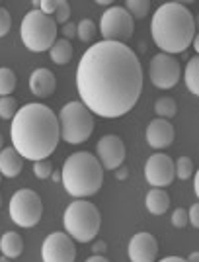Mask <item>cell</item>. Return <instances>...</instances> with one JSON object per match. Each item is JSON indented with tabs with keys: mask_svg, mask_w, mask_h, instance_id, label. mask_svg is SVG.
I'll return each mask as SVG.
<instances>
[{
	"mask_svg": "<svg viewBox=\"0 0 199 262\" xmlns=\"http://www.w3.org/2000/svg\"><path fill=\"white\" fill-rule=\"evenodd\" d=\"M143 65L129 45L100 41L84 51L77 69L80 102L100 118L129 114L143 92Z\"/></svg>",
	"mask_w": 199,
	"mask_h": 262,
	"instance_id": "obj_1",
	"label": "cell"
},
{
	"mask_svg": "<svg viewBox=\"0 0 199 262\" xmlns=\"http://www.w3.org/2000/svg\"><path fill=\"white\" fill-rule=\"evenodd\" d=\"M12 147L22 159L43 161L55 153L61 129L55 112L39 102L26 104L16 112L10 125Z\"/></svg>",
	"mask_w": 199,
	"mask_h": 262,
	"instance_id": "obj_2",
	"label": "cell"
},
{
	"mask_svg": "<svg viewBox=\"0 0 199 262\" xmlns=\"http://www.w3.org/2000/svg\"><path fill=\"white\" fill-rule=\"evenodd\" d=\"M151 35L162 53H186L195 37V18L182 2H166L153 14Z\"/></svg>",
	"mask_w": 199,
	"mask_h": 262,
	"instance_id": "obj_3",
	"label": "cell"
},
{
	"mask_svg": "<svg viewBox=\"0 0 199 262\" xmlns=\"http://www.w3.org/2000/svg\"><path fill=\"white\" fill-rule=\"evenodd\" d=\"M61 182L72 198L84 200L100 192L104 184V168L92 153L78 151L70 155L63 164Z\"/></svg>",
	"mask_w": 199,
	"mask_h": 262,
	"instance_id": "obj_4",
	"label": "cell"
},
{
	"mask_svg": "<svg viewBox=\"0 0 199 262\" xmlns=\"http://www.w3.org/2000/svg\"><path fill=\"white\" fill-rule=\"evenodd\" d=\"M65 231L72 241L90 243L96 239L102 225L100 209L88 200H74L65 211Z\"/></svg>",
	"mask_w": 199,
	"mask_h": 262,
	"instance_id": "obj_5",
	"label": "cell"
},
{
	"mask_svg": "<svg viewBox=\"0 0 199 262\" xmlns=\"http://www.w3.org/2000/svg\"><path fill=\"white\" fill-rule=\"evenodd\" d=\"M94 127H96L94 114L80 100L66 102L59 112L61 139L68 145H80V143L88 141L90 135L94 133Z\"/></svg>",
	"mask_w": 199,
	"mask_h": 262,
	"instance_id": "obj_6",
	"label": "cell"
},
{
	"mask_svg": "<svg viewBox=\"0 0 199 262\" xmlns=\"http://www.w3.org/2000/svg\"><path fill=\"white\" fill-rule=\"evenodd\" d=\"M20 35L30 51L43 53L49 51L57 41V24L51 16H45L39 10H30L22 18Z\"/></svg>",
	"mask_w": 199,
	"mask_h": 262,
	"instance_id": "obj_7",
	"label": "cell"
},
{
	"mask_svg": "<svg viewBox=\"0 0 199 262\" xmlns=\"http://www.w3.org/2000/svg\"><path fill=\"white\" fill-rule=\"evenodd\" d=\"M8 213H10V219L18 227L30 229V227H35L41 221L43 202H41V198L35 190L22 188L12 196Z\"/></svg>",
	"mask_w": 199,
	"mask_h": 262,
	"instance_id": "obj_8",
	"label": "cell"
},
{
	"mask_svg": "<svg viewBox=\"0 0 199 262\" xmlns=\"http://www.w3.org/2000/svg\"><path fill=\"white\" fill-rule=\"evenodd\" d=\"M133 32H135V20L123 6H110L102 14L100 33L104 41L125 43L133 37Z\"/></svg>",
	"mask_w": 199,
	"mask_h": 262,
	"instance_id": "obj_9",
	"label": "cell"
},
{
	"mask_svg": "<svg viewBox=\"0 0 199 262\" xmlns=\"http://www.w3.org/2000/svg\"><path fill=\"white\" fill-rule=\"evenodd\" d=\"M151 82L160 90L174 88L180 82L182 65L174 55L158 53L151 59Z\"/></svg>",
	"mask_w": 199,
	"mask_h": 262,
	"instance_id": "obj_10",
	"label": "cell"
},
{
	"mask_svg": "<svg viewBox=\"0 0 199 262\" xmlns=\"http://www.w3.org/2000/svg\"><path fill=\"white\" fill-rule=\"evenodd\" d=\"M41 258L43 262H74L77 260L74 241L63 231L51 233L41 245Z\"/></svg>",
	"mask_w": 199,
	"mask_h": 262,
	"instance_id": "obj_11",
	"label": "cell"
},
{
	"mask_svg": "<svg viewBox=\"0 0 199 262\" xmlns=\"http://www.w3.org/2000/svg\"><path fill=\"white\" fill-rule=\"evenodd\" d=\"M144 178L153 188H166L174 182V161L166 153H155L144 164Z\"/></svg>",
	"mask_w": 199,
	"mask_h": 262,
	"instance_id": "obj_12",
	"label": "cell"
},
{
	"mask_svg": "<svg viewBox=\"0 0 199 262\" xmlns=\"http://www.w3.org/2000/svg\"><path fill=\"white\" fill-rule=\"evenodd\" d=\"M94 157L100 161L102 168L115 170L125 163V157H127L125 143L117 135H104L96 145V155Z\"/></svg>",
	"mask_w": 199,
	"mask_h": 262,
	"instance_id": "obj_13",
	"label": "cell"
},
{
	"mask_svg": "<svg viewBox=\"0 0 199 262\" xmlns=\"http://www.w3.org/2000/svg\"><path fill=\"white\" fill-rule=\"evenodd\" d=\"M129 260L131 262H156L158 241L151 233H137L129 241Z\"/></svg>",
	"mask_w": 199,
	"mask_h": 262,
	"instance_id": "obj_14",
	"label": "cell"
},
{
	"mask_svg": "<svg viewBox=\"0 0 199 262\" xmlns=\"http://www.w3.org/2000/svg\"><path fill=\"white\" fill-rule=\"evenodd\" d=\"M174 137H176V131H174V125L168 120H162V118H156L148 123L146 127V143L153 147V149H166L174 143Z\"/></svg>",
	"mask_w": 199,
	"mask_h": 262,
	"instance_id": "obj_15",
	"label": "cell"
},
{
	"mask_svg": "<svg viewBox=\"0 0 199 262\" xmlns=\"http://www.w3.org/2000/svg\"><path fill=\"white\" fill-rule=\"evenodd\" d=\"M57 78L49 69H35L30 77V90L37 98H49L55 94Z\"/></svg>",
	"mask_w": 199,
	"mask_h": 262,
	"instance_id": "obj_16",
	"label": "cell"
},
{
	"mask_svg": "<svg viewBox=\"0 0 199 262\" xmlns=\"http://www.w3.org/2000/svg\"><path fill=\"white\" fill-rule=\"evenodd\" d=\"M22 168L23 159L14 147H4L0 151V174L6 178H16V176H20Z\"/></svg>",
	"mask_w": 199,
	"mask_h": 262,
	"instance_id": "obj_17",
	"label": "cell"
},
{
	"mask_svg": "<svg viewBox=\"0 0 199 262\" xmlns=\"http://www.w3.org/2000/svg\"><path fill=\"white\" fill-rule=\"evenodd\" d=\"M144 206L153 215H162L170 208V196L164 188H153L144 198Z\"/></svg>",
	"mask_w": 199,
	"mask_h": 262,
	"instance_id": "obj_18",
	"label": "cell"
},
{
	"mask_svg": "<svg viewBox=\"0 0 199 262\" xmlns=\"http://www.w3.org/2000/svg\"><path fill=\"white\" fill-rule=\"evenodd\" d=\"M0 251H2V256H8V258H18L23 252V239L20 233L16 231H8L2 235L0 239Z\"/></svg>",
	"mask_w": 199,
	"mask_h": 262,
	"instance_id": "obj_19",
	"label": "cell"
},
{
	"mask_svg": "<svg viewBox=\"0 0 199 262\" xmlns=\"http://www.w3.org/2000/svg\"><path fill=\"white\" fill-rule=\"evenodd\" d=\"M72 53H74V49H72V43L65 39V37H61V39H57L53 47L49 49V55H51V61L55 63V65H66V63H70V59H72Z\"/></svg>",
	"mask_w": 199,
	"mask_h": 262,
	"instance_id": "obj_20",
	"label": "cell"
},
{
	"mask_svg": "<svg viewBox=\"0 0 199 262\" xmlns=\"http://www.w3.org/2000/svg\"><path fill=\"white\" fill-rule=\"evenodd\" d=\"M184 80L191 94H199V57H191L184 71Z\"/></svg>",
	"mask_w": 199,
	"mask_h": 262,
	"instance_id": "obj_21",
	"label": "cell"
},
{
	"mask_svg": "<svg viewBox=\"0 0 199 262\" xmlns=\"http://www.w3.org/2000/svg\"><path fill=\"white\" fill-rule=\"evenodd\" d=\"M155 112L158 118H162V120H172L174 116L178 114V104L174 98H170V96H162V98H158L155 102Z\"/></svg>",
	"mask_w": 199,
	"mask_h": 262,
	"instance_id": "obj_22",
	"label": "cell"
},
{
	"mask_svg": "<svg viewBox=\"0 0 199 262\" xmlns=\"http://www.w3.org/2000/svg\"><path fill=\"white\" fill-rule=\"evenodd\" d=\"M16 84H18L16 73L8 67H0V98L12 96V92L16 90Z\"/></svg>",
	"mask_w": 199,
	"mask_h": 262,
	"instance_id": "obj_23",
	"label": "cell"
},
{
	"mask_svg": "<svg viewBox=\"0 0 199 262\" xmlns=\"http://www.w3.org/2000/svg\"><path fill=\"white\" fill-rule=\"evenodd\" d=\"M123 8L131 14L133 20H143L151 12V2L148 0H127Z\"/></svg>",
	"mask_w": 199,
	"mask_h": 262,
	"instance_id": "obj_24",
	"label": "cell"
},
{
	"mask_svg": "<svg viewBox=\"0 0 199 262\" xmlns=\"http://www.w3.org/2000/svg\"><path fill=\"white\" fill-rule=\"evenodd\" d=\"M96 24L88 20V18H84V20H80L77 24V35L80 41H84V43H90V41H94V37H96Z\"/></svg>",
	"mask_w": 199,
	"mask_h": 262,
	"instance_id": "obj_25",
	"label": "cell"
},
{
	"mask_svg": "<svg viewBox=\"0 0 199 262\" xmlns=\"http://www.w3.org/2000/svg\"><path fill=\"white\" fill-rule=\"evenodd\" d=\"M174 174L180 180H188L195 174V168H193V161L189 157H180L176 163H174Z\"/></svg>",
	"mask_w": 199,
	"mask_h": 262,
	"instance_id": "obj_26",
	"label": "cell"
},
{
	"mask_svg": "<svg viewBox=\"0 0 199 262\" xmlns=\"http://www.w3.org/2000/svg\"><path fill=\"white\" fill-rule=\"evenodd\" d=\"M18 110L20 108H18V102L14 96H2L0 98V118L2 120H12Z\"/></svg>",
	"mask_w": 199,
	"mask_h": 262,
	"instance_id": "obj_27",
	"label": "cell"
},
{
	"mask_svg": "<svg viewBox=\"0 0 199 262\" xmlns=\"http://www.w3.org/2000/svg\"><path fill=\"white\" fill-rule=\"evenodd\" d=\"M51 172H53V163H51L49 159H43V161H35V163H33V174L37 176L39 180L51 178Z\"/></svg>",
	"mask_w": 199,
	"mask_h": 262,
	"instance_id": "obj_28",
	"label": "cell"
},
{
	"mask_svg": "<svg viewBox=\"0 0 199 262\" xmlns=\"http://www.w3.org/2000/svg\"><path fill=\"white\" fill-rule=\"evenodd\" d=\"M68 18H70V4L66 0H59V8L53 14V20H55V24H63L65 26L68 22Z\"/></svg>",
	"mask_w": 199,
	"mask_h": 262,
	"instance_id": "obj_29",
	"label": "cell"
},
{
	"mask_svg": "<svg viewBox=\"0 0 199 262\" xmlns=\"http://www.w3.org/2000/svg\"><path fill=\"white\" fill-rule=\"evenodd\" d=\"M172 225L176 229H186L188 225V211L184 208H176L172 211Z\"/></svg>",
	"mask_w": 199,
	"mask_h": 262,
	"instance_id": "obj_30",
	"label": "cell"
},
{
	"mask_svg": "<svg viewBox=\"0 0 199 262\" xmlns=\"http://www.w3.org/2000/svg\"><path fill=\"white\" fill-rule=\"evenodd\" d=\"M10 28H12V14L6 8L0 6V37L8 35Z\"/></svg>",
	"mask_w": 199,
	"mask_h": 262,
	"instance_id": "obj_31",
	"label": "cell"
},
{
	"mask_svg": "<svg viewBox=\"0 0 199 262\" xmlns=\"http://www.w3.org/2000/svg\"><path fill=\"white\" fill-rule=\"evenodd\" d=\"M39 8H41V10H39L41 14L53 18V14H55L57 8H59V0H43V2H39Z\"/></svg>",
	"mask_w": 199,
	"mask_h": 262,
	"instance_id": "obj_32",
	"label": "cell"
},
{
	"mask_svg": "<svg viewBox=\"0 0 199 262\" xmlns=\"http://www.w3.org/2000/svg\"><path fill=\"white\" fill-rule=\"evenodd\" d=\"M188 223H191V227H199V204H193L191 209L188 211Z\"/></svg>",
	"mask_w": 199,
	"mask_h": 262,
	"instance_id": "obj_33",
	"label": "cell"
},
{
	"mask_svg": "<svg viewBox=\"0 0 199 262\" xmlns=\"http://www.w3.org/2000/svg\"><path fill=\"white\" fill-rule=\"evenodd\" d=\"M106 251H108V243H106V241H96V243L92 245V252H94V254L106 256Z\"/></svg>",
	"mask_w": 199,
	"mask_h": 262,
	"instance_id": "obj_34",
	"label": "cell"
},
{
	"mask_svg": "<svg viewBox=\"0 0 199 262\" xmlns=\"http://www.w3.org/2000/svg\"><path fill=\"white\" fill-rule=\"evenodd\" d=\"M63 35H65V39L74 37V35H77V26L72 22H66L65 26H63Z\"/></svg>",
	"mask_w": 199,
	"mask_h": 262,
	"instance_id": "obj_35",
	"label": "cell"
},
{
	"mask_svg": "<svg viewBox=\"0 0 199 262\" xmlns=\"http://www.w3.org/2000/svg\"><path fill=\"white\" fill-rule=\"evenodd\" d=\"M113 172H115V178H117V180H125V178H129V168H125V166L115 168Z\"/></svg>",
	"mask_w": 199,
	"mask_h": 262,
	"instance_id": "obj_36",
	"label": "cell"
},
{
	"mask_svg": "<svg viewBox=\"0 0 199 262\" xmlns=\"http://www.w3.org/2000/svg\"><path fill=\"white\" fill-rule=\"evenodd\" d=\"M86 262H110L106 256H100V254H94V256H90V258H86Z\"/></svg>",
	"mask_w": 199,
	"mask_h": 262,
	"instance_id": "obj_37",
	"label": "cell"
},
{
	"mask_svg": "<svg viewBox=\"0 0 199 262\" xmlns=\"http://www.w3.org/2000/svg\"><path fill=\"white\" fill-rule=\"evenodd\" d=\"M158 262H188L186 258H180V256H166V258H162V260Z\"/></svg>",
	"mask_w": 199,
	"mask_h": 262,
	"instance_id": "obj_38",
	"label": "cell"
},
{
	"mask_svg": "<svg viewBox=\"0 0 199 262\" xmlns=\"http://www.w3.org/2000/svg\"><path fill=\"white\" fill-rule=\"evenodd\" d=\"M51 178H53V182L59 184V182H61V170H53V172H51Z\"/></svg>",
	"mask_w": 199,
	"mask_h": 262,
	"instance_id": "obj_39",
	"label": "cell"
},
{
	"mask_svg": "<svg viewBox=\"0 0 199 262\" xmlns=\"http://www.w3.org/2000/svg\"><path fill=\"white\" fill-rule=\"evenodd\" d=\"M188 262H199V252H191L189 258H186Z\"/></svg>",
	"mask_w": 199,
	"mask_h": 262,
	"instance_id": "obj_40",
	"label": "cell"
},
{
	"mask_svg": "<svg viewBox=\"0 0 199 262\" xmlns=\"http://www.w3.org/2000/svg\"><path fill=\"white\" fill-rule=\"evenodd\" d=\"M193 184H195V194L199 196V174H193Z\"/></svg>",
	"mask_w": 199,
	"mask_h": 262,
	"instance_id": "obj_41",
	"label": "cell"
},
{
	"mask_svg": "<svg viewBox=\"0 0 199 262\" xmlns=\"http://www.w3.org/2000/svg\"><path fill=\"white\" fill-rule=\"evenodd\" d=\"M4 149V137H2V133H0V151Z\"/></svg>",
	"mask_w": 199,
	"mask_h": 262,
	"instance_id": "obj_42",
	"label": "cell"
},
{
	"mask_svg": "<svg viewBox=\"0 0 199 262\" xmlns=\"http://www.w3.org/2000/svg\"><path fill=\"white\" fill-rule=\"evenodd\" d=\"M0 262H12V260L8 258V256H0Z\"/></svg>",
	"mask_w": 199,
	"mask_h": 262,
	"instance_id": "obj_43",
	"label": "cell"
},
{
	"mask_svg": "<svg viewBox=\"0 0 199 262\" xmlns=\"http://www.w3.org/2000/svg\"><path fill=\"white\" fill-rule=\"evenodd\" d=\"M0 206H2V196H0Z\"/></svg>",
	"mask_w": 199,
	"mask_h": 262,
	"instance_id": "obj_44",
	"label": "cell"
},
{
	"mask_svg": "<svg viewBox=\"0 0 199 262\" xmlns=\"http://www.w3.org/2000/svg\"><path fill=\"white\" fill-rule=\"evenodd\" d=\"M0 182H2V174H0Z\"/></svg>",
	"mask_w": 199,
	"mask_h": 262,
	"instance_id": "obj_45",
	"label": "cell"
}]
</instances>
